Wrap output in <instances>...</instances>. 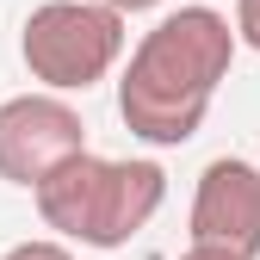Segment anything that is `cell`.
<instances>
[{"label":"cell","instance_id":"9","mask_svg":"<svg viewBox=\"0 0 260 260\" xmlns=\"http://www.w3.org/2000/svg\"><path fill=\"white\" fill-rule=\"evenodd\" d=\"M100 7H112V13H124V19H130V13H149V7H161V0H100Z\"/></svg>","mask_w":260,"mask_h":260},{"label":"cell","instance_id":"8","mask_svg":"<svg viewBox=\"0 0 260 260\" xmlns=\"http://www.w3.org/2000/svg\"><path fill=\"white\" fill-rule=\"evenodd\" d=\"M180 260H242V254H230V248H205V242H192Z\"/></svg>","mask_w":260,"mask_h":260},{"label":"cell","instance_id":"6","mask_svg":"<svg viewBox=\"0 0 260 260\" xmlns=\"http://www.w3.org/2000/svg\"><path fill=\"white\" fill-rule=\"evenodd\" d=\"M0 260H75V254L62 248V242H50V236H38V242H13Z\"/></svg>","mask_w":260,"mask_h":260},{"label":"cell","instance_id":"5","mask_svg":"<svg viewBox=\"0 0 260 260\" xmlns=\"http://www.w3.org/2000/svg\"><path fill=\"white\" fill-rule=\"evenodd\" d=\"M192 242L260 260V168L254 161L217 155L199 174V192H192Z\"/></svg>","mask_w":260,"mask_h":260},{"label":"cell","instance_id":"2","mask_svg":"<svg viewBox=\"0 0 260 260\" xmlns=\"http://www.w3.org/2000/svg\"><path fill=\"white\" fill-rule=\"evenodd\" d=\"M31 199H38V217L56 236H69L81 248H124L161 211L168 174L155 161H106V155L87 149L69 168H56Z\"/></svg>","mask_w":260,"mask_h":260},{"label":"cell","instance_id":"1","mask_svg":"<svg viewBox=\"0 0 260 260\" xmlns=\"http://www.w3.org/2000/svg\"><path fill=\"white\" fill-rule=\"evenodd\" d=\"M236 44H242L236 25L217 7H180L155 31H143V44L130 50V69L118 81L124 130L155 143V149L192 143L211 100H217V87L230 81Z\"/></svg>","mask_w":260,"mask_h":260},{"label":"cell","instance_id":"7","mask_svg":"<svg viewBox=\"0 0 260 260\" xmlns=\"http://www.w3.org/2000/svg\"><path fill=\"white\" fill-rule=\"evenodd\" d=\"M236 38L248 50H260V0H236Z\"/></svg>","mask_w":260,"mask_h":260},{"label":"cell","instance_id":"3","mask_svg":"<svg viewBox=\"0 0 260 260\" xmlns=\"http://www.w3.org/2000/svg\"><path fill=\"white\" fill-rule=\"evenodd\" d=\"M19 56L50 93H87L124 56V13L100 0H44L19 31Z\"/></svg>","mask_w":260,"mask_h":260},{"label":"cell","instance_id":"4","mask_svg":"<svg viewBox=\"0 0 260 260\" xmlns=\"http://www.w3.org/2000/svg\"><path fill=\"white\" fill-rule=\"evenodd\" d=\"M87 155V124L62 93H19L0 100V180L38 192L56 168Z\"/></svg>","mask_w":260,"mask_h":260}]
</instances>
